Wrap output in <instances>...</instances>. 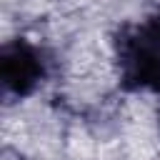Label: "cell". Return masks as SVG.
I'll return each instance as SVG.
<instances>
[{"label": "cell", "mask_w": 160, "mask_h": 160, "mask_svg": "<svg viewBox=\"0 0 160 160\" xmlns=\"http://www.w3.org/2000/svg\"><path fill=\"white\" fill-rule=\"evenodd\" d=\"M42 72H45V65H42V55L38 52V48L22 40H18L15 45H5V52H2L5 90H12L15 95H25L40 82Z\"/></svg>", "instance_id": "obj_1"}]
</instances>
